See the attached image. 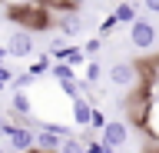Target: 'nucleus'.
<instances>
[{"label": "nucleus", "mask_w": 159, "mask_h": 153, "mask_svg": "<svg viewBox=\"0 0 159 153\" xmlns=\"http://www.w3.org/2000/svg\"><path fill=\"white\" fill-rule=\"evenodd\" d=\"M129 43H133L136 50H156V43H159V30H156V23L139 17V20L129 27Z\"/></svg>", "instance_id": "f257e3e1"}, {"label": "nucleus", "mask_w": 159, "mask_h": 153, "mask_svg": "<svg viewBox=\"0 0 159 153\" xmlns=\"http://www.w3.org/2000/svg\"><path fill=\"white\" fill-rule=\"evenodd\" d=\"M109 83L119 87V90H136L139 87V67L129 60H116L109 67Z\"/></svg>", "instance_id": "f03ea898"}, {"label": "nucleus", "mask_w": 159, "mask_h": 153, "mask_svg": "<svg viewBox=\"0 0 159 153\" xmlns=\"http://www.w3.org/2000/svg\"><path fill=\"white\" fill-rule=\"evenodd\" d=\"M33 50H37V43H33V37H30L27 30H13L10 33V40H7V53L10 57H33Z\"/></svg>", "instance_id": "7ed1b4c3"}, {"label": "nucleus", "mask_w": 159, "mask_h": 153, "mask_svg": "<svg viewBox=\"0 0 159 153\" xmlns=\"http://www.w3.org/2000/svg\"><path fill=\"white\" fill-rule=\"evenodd\" d=\"M57 27H60V37H66V40L73 37V40H76L80 33H83V17H80L73 7H66V10L57 17Z\"/></svg>", "instance_id": "20e7f679"}, {"label": "nucleus", "mask_w": 159, "mask_h": 153, "mask_svg": "<svg viewBox=\"0 0 159 153\" xmlns=\"http://www.w3.org/2000/svg\"><path fill=\"white\" fill-rule=\"evenodd\" d=\"M7 143H10L13 153H30V150H37V133L30 130V127H13Z\"/></svg>", "instance_id": "39448f33"}, {"label": "nucleus", "mask_w": 159, "mask_h": 153, "mask_svg": "<svg viewBox=\"0 0 159 153\" xmlns=\"http://www.w3.org/2000/svg\"><path fill=\"white\" fill-rule=\"evenodd\" d=\"M99 140L106 143L109 150H116V146H123V143L129 140V127H126V120H109V127L103 133H99Z\"/></svg>", "instance_id": "423d86ee"}, {"label": "nucleus", "mask_w": 159, "mask_h": 153, "mask_svg": "<svg viewBox=\"0 0 159 153\" xmlns=\"http://www.w3.org/2000/svg\"><path fill=\"white\" fill-rule=\"evenodd\" d=\"M63 133H57L53 127H43V130L37 133V153H60V146H63Z\"/></svg>", "instance_id": "0eeeda50"}, {"label": "nucleus", "mask_w": 159, "mask_h": 153, "mask_svg": "<svg viewBox=\"0 0 159 153\" xmlns=\"http://www.w3.org/2000/svg\"><path fill=\"white\" fill-rule=\"evenodd\" d=\"M139 123H143L146 133L159 143V97H146V113H143V120H139Z\"/></svg>", "instance_id": "6e6552de"}, {"label": "nucleus", "mask_w": 159, "mask_h": 153, "mask_svg": "<svg viewBox=\"0 0 159 153\" xmlns=\"http://www.w3.org/2000/svg\"><path fill=\"white\" fill-rule=\"evenodd\" d=\"M93 113H96V107H93V103H86L83 97L70 103V117H73V127H89V123H93Z\"/></svg>", "instance_id": "1a4fd4ad"}, {"label": "nucleus", "mask_w": 159, "mask_h": 153, "mask_svg": "<svg viewBox=\"0 0 159 153\" xmlns=\"http://www.w3.org/2000/svg\"><path fill=\"white\" fill-rule=\"evenodd\" d=\"M113 17H116V23H119V27H126V23L133 27V23L139 20V17H136V7H133L129 0H119L116 7H113Z\"/></svg>", "instance_id": "9d476101"}, {"label": "nucleus", "mask_w": 159, "mask_h": 153, "mask_svg": "<svg viewBox=\"0 0 159 153\" xmlns=\"http://www.w3.org/2000/svg\"><path fill=\"white\" fill-rule=\"evenodd\" d=\"M10 107H13L17 113H23V117H33V113H37V110H33V97H30L27 90L13 93V97H10Z\"/></svg>", "instance_id": "9b49d317"}, {"label": "nucleus", "mask_w": 159, "mask_h": 153, "mask_svg": "<svg viewBox=\"0 0 159 153\" xmlns=\"http://www.w3.org/2000/svg\"><path fill=\"white\" fill-rule=\"evenodd\" d=\"M50 73L57 77V83H63V80H76V73H73V67H70L66 60H57V63H53V70H50Z\"/></svg>", "instance_id": "f8f14e48"}, {"label": "nucleus", "mask_w": 159, "mask_h": 153, "mask_svg": "<svg viewBox=\"0 0 159 153\" xmlns=\"http://www.w3.org/2000/svg\"><path fill=\"white\" fill-rule=\"evenodd\" d=\"M99 77H103V70H99V60H86V73H83V83H86V87H93V83H99Z\"/></svg>", "instance_id": "ddd939ff"}, {"label": "nucleus", "mask_w": 159, "mask_h": 153, "mask_svg": "<svg viewBox=\"0 0 159 153\" xmlns=\"http://www.w3.org/2000/svg\"><path fill=\"white\" fill-rule=\"evenodd\" d=\"M60 153H86V140H76V136H66Z\"/></svg>", "instance_id": "4468645a"}, {"label": "nucleus", "mask_w": 159, "mask_h": 153, "mask_svg": "<svg viewBox=\"0 0 159 153\" xmlns=\"http://www.w3.org/2000/svg\"><path fill=\"white\" fill-rule=\"evenodd\" d=\"M103 40H106V37H99V33H96V37H89V40L83 43V50H86V57H89V60H96V53L103 50Z\"/></svg>", "instance_id": "2eb2a0df"}, {"label": "nucleus", "mask_w": 159, "mask_h": 153, "mask_svg": "<svg viewBox=\"0 0 159 153\" xmlns=\"http://www.w3.org/2000/svg\"><path fill=\"white\" fill-rule=\"evenodd\" d=\"M116 27H119V23H116V17H113V13H109V17H106V20H103V23H99V37H109V33H113V30H116Z\"/></svg>", "instance_id": "dca6fc26"}, {"label": "nucleus", "mask_w": 159, "mask_h": 153, "mask_svg": "<svg viewBox=\"0 0 159 153\" xmlns=\"http://www.w3.org/2000/svg\"><path fill=\"white\" fill-rule=\"evenodd\" d=\"M33 80H37V77H33V73H20V77H17V80H13V87H17V90H27V87H30V83H33Z\"/></svg>", "instance_id": "f3484780"}, {"label": "nucleus", "mask_w": 159, "mask_h": 153, "mask_svg": "<svg viewBox=\"0 0 159 153\" xmlns=\"http://www.w3.org/2000/svg\"><path fill=\"white\" fill-rule=\"evenodd\" d=\"M10 133H13V123H7L3 117H0V136H7V140H10Z\"/></svg>", "instance_id": "a211bd4d"}, {"label": "nucleus", "mask_w": 159, "mask_h": 153, "mask_svg": "<svg viewBox=\"0 0 159 153\" xmlns=\"http://www.w3.org/2000/svg\"><path fill=\"white\" fill-rule=\"evenodd\" d=\"M143 3H146L149 13H159V0H143Z\"/></svg>", "instance_id": "6ab92c4d"}, {"label": "nucleus", "mask_w": 159, "mask_h": 153, "mask_svg": "<svg viewBox=\"0 0 159 153\" xmlns=\"http://www.w3.org/2000/svg\"><path fill=\"white\" fill-rule=\"evenodd\" d=\"M83 3H86V0H63V7H73V10H76V7H83Z\"/></svg>", "instance_id": "aec40b11"}, {"label": "nucleus", "mask_w": 159, "mask_h": 153, "mask_svg": "<svg viewBox=\"0 0 159 153\" xmlns=\"http://www.w3.org/2000/svg\"><path fill=\"white\" fill-rule=\"evenodd\" d=\"M3 57H10V53H7V47H0V63H3Z\"/></svg>", "instance_id": "412c9836"}, {"label": "nucleus", "mask_w": 159, "mask_h": 153, "mask_svg": "<svg viewBox=\"0 0 159 153\" xmlns=\"http://www.w3.org/2000/svg\"><path fill=\"white\" fill-rule=\"evenodd\" d=\"M152 73H156V77H152V83H156V87H159V67H156V70H152Z\"/></svg>", "instance_id": "4be33fe9"}, {"label": "nucleus", "mask_w": 159, "mask_h": 153, "mask_svg": "<svg viewBox=\"0 0 159 153\" xmlns=\"http://www.w3.org/2000/svg\"><path fill=\"white\" fill-rule=\"evenodd\" d=\"M30 3H50V0H30Z\"/></svg>", "instance_id": "5701e85b"}, {"label": "nucleus", "mask_w": 159, "mask_h": 153, "mask_svg": "<svg viewBox=\"0 0 159 153\" xmlns=\"http://www.w3.org/2000/svg\"><path fill=\"white\" fill-rule=\"evenodd\" d=\"M0 27H3V17H0Z\"/></svg>", "instance_id": "b1692460"}, {"label": "nucleus", "mask_w": 159, "mask_h": 153, "mask_svg": "<svg viewBox=\"0 0 159 153\" xmlns=\"http://www.w3.org/2000/svg\"><path fill=\"white\" fill-rule=\"evenodd\" d=\"M0 153H7V150H3V146H0Z\"/></svg>", "instance_id": "393cba45"}, {"label": "nucleus", "mask_w": 159, "mask_h": 153, "mask_svg": "<svg viewBox=\"0 0 159 153\" xmlns=\"http://www.w3.org/2000/svg\"><path fill=\"white\" fill-rule=\"evenodd\" d=\"M129 3H133V0H129Z\"/></svg>", "instance_id": "a878e982"}]
</instances>
